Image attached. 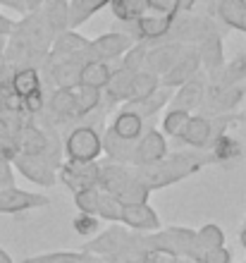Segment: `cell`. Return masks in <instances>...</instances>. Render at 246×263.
Here are the masks:
<instances>
[{
    "label": "cell",
    "instance_id": "cell-1",
    "mask_svg": "<svg viewBox=\"0 0 246 263\" xmlns=\"http://www.w3.org/2000/svg\"><path fill=\"white\" fill-rule=\"evenodd\" d=\"M53 34L46 27L41 12H27L22 22H14L12 31L7 36L5 58L10 60L12 69L39 67L46 63L50 53Z\"/></svg>",
    "mask_w": 246,
    "mask_h": 263
},
{
    "label": "cell",
    "instance_id": "cell-2",
    "mask_svg": "<svg viewBox=\"0 0 246 263\" xmlns=\"http://www.w3.org/2000/svg\"><path fill=\"white\" fill-rule=\"evenodd\" d=\"M82 251L98 256L103 263H141L148 251L146 232H134L122 222H110V228L89 244H84Z\"/></svg>",
    "mask_w": 246,
    "mask_h": 263
},
{
    "label": "cell",
    "instance_id": "cell-3",
    "mask_svg": "<svg viewBox=\"0 0 246 263\" xmlns=\"http://www.w3.org/2000/svg\"><path fill=\"white\" fill-rule=\"evenodd\" d=\"M205 163H213L211 156L198 151H186V153H167L163 160H158L153 165H141V167L131 165V170H134L139 180L144 182V187L148 192H156V189L172 187V184L196 175Z\"/></svg>",
    "mask_w": 246,
    "mask_h": 263
},
{
    "label": "cell",
    "instance_id": "cell-4",
    "mask_svg": "<svg viewBox=\"0 0 246 263\" xmlns=\"http://www.w3.org/2000/svg\"><path fill=\"white\" fill-rule=\"evenodd\" d=\"M146 247L148 249H165L192 263H198V256H201L196 244V230L189 228H167L146 232Z\"/></svg>",
    "mask_w": 246,
    "mask_h": 263
},
{
    "label": "cell",
    "instance_id": "cell-5",
    "mask_svg": "<svg viewBox=\"0 0 246 263\" xmlns=\"http://www.w3.org/2000/svg\"><path fill=\"white\" fill-rule=\"evenodd\" d=\"M103 153V139L101 132L91 125H79L69 129L62 141V156L67 160H79V163H91L98 160Z\"/></svg>",
    "mask_w": 246,
    "mask_h": 263
},
{
    "label": "cell",
    "instance_id": "cell-6",
    "mask_svg": "<svg viewBox=\"0 0 246 263\" xmlns=\"http://www.w3.org/2000/svg\"><path fill=\"white\" fill-rule=\"evenodd\" d=\"M14 163V170L20 175H24L31 184H36V187H53L55 180H58V167H60V163L58 160H53L50 156H43V153H39V156H34V153H17L12 158Z\"/></svg>",
    "mask_w": 246,
    "mask_h": 263
},
{
    "label": "cell",
    "instance_id": "cell-7",
    "mask_svg": "<svg viewBox=\"0 0 246 263\" xmlns=\"http://www.w3.org/2000/svg\"><path fill=\"white\" fill-rule=\"evenodd\" d=\"M172 22H175V14H163V12L146 10L137 22L129 24V36L134 41H146V43L165 41L172 29Z\"/></svg>",
    "mask_w": 246,
    "mask_h": 263
},
{
    "label": "cell",
    "instance_id": "cell-8",
    "mask_svg": "<svg viewBox=\"0 0 246 263\" xmlns=\"http://www.w3.org/2000/svg\"><path fill=\"white\" fill-rule=\"evenodd\" d=\"M134 43L137 41L129 34H124V31H108V34H101L98 39L89 41L84 55H86V60H105V63H110L115 58H122Z\"/></svg>",
    "mask_w": 246,
    "mask_h": 263
},
{
    "label": "cell",
    "instance_id": "cell-9",
    "mask_svg": "<svg viewBox=\"0 0 246 263\" xmlns=\"http://www.w3.org/2000/svg\"><path fill=\"white\" fill-rule=\"evenodd\" d=\"M58 175H60L62 184L67 189L74 192H82V189L89 187H98V175H101V163L98 160H91V163H79V160H65L58 167Z\"/></svg>",
    "mask_w": 246,
    "mask_h": 263
},
{
    "label": "cell",
    "instance_id": "cell-10",
    "mask_svg": "<svg viewBox=\"0 0 246 263\" xmlns=\"http://www.w3.org/2000/svg\"><path fill=\"white\" fill-rule=\"evenodd\" d=\"M50 206V199L46 194H36L29 189H20L17 184L10 189H0V215H17L36 211V208Z\"/></svg>",
    "mask_w": 246,
    "mask_h": 263
},
{
    "label": "cell",
    "instance_id": "cell-11",
    "mask_svg": "<svg viewBox=\"0 0 246 263\" xmlns=\"http://www.w3.org/2000/svg\"><path fill=\"white\" fill-rule=\"evenodd\" d=\"M167 156V139L160 129H144V134L134 141V156H131V165H153L158 160Z\"/></svg>",
    "mask_w": 246,
    "mask_h": 263
},
{
    "label": "cell",
    "instance_id": "cell-12",
    "mask_svg": "<svg viewBox=\"0 0 246 263\" xmlns=\"http://www.w3.org/2000/svg\"><path fill=\"white\" fill-rule=\"evenodd\" d=\"M198 69H201V58H198L196 46H186L182 58L160 77V86H165V89H177V86H182L184 82H189L192 77H196Z\"/></svg>",
    "mask_w": 246,
    "mask_h": 263
},
{
    "label": "cell",
    "instance_id": "cell-13",
    "mask_svg": "<svg viewBox=\"0 0 246 263\" xmlns=\"http://www.w3.org/2000/svg\"><path fill=\"white\" fill-rule=\"evenodd\" d=\"M120 222H122L124 228L134 230V232H156V230H160V218H158L156 208L150 206L148 201L124 203Z\"/></svg>",
    "mask_w": 246,
    "mask_h": 263
},
{
    "label": "cell",
    "instance_id": "cell-14",
    "mask_svg": "<svg viewBox=\"0 0 246 263\" xmlns=\"http://www.w3.org/2000/svg\"><path fill=\"white\" fill-rule=\"evenodd\" d=\"M205 86H208V77H201V74L192 77L189 82L177 86L167 108H179V110H186V112L198 110L205 101Z\"/></svg>",
    "mask_w": 246,
    "mask_h": 263
},
{
    "label": "cell",
    "instance_id": "cell-15",
    "mask_svg": "<svg viewBox=\"0 0 246 263\" xmlns=\"http://www.w3.org/2000/svg\"><path fill=\"white\" fill-rule=\"evenodd\" d=\"M179 141L186 144L194 151H203L211 146V141L215 139V125H213V118H205V115H192L189 122L184 125V129L179 132Z\"/></svg>",
    "mask_w": 246,
    "mask_h": 263
},
{
    "label": "cell",
    "instance_id": "cell-16",
    "mask_svg": "<svg viewBox=\"0 0 246 263\" xmlns=\"http://www.w3.org/2000/svg\"><path fill=\"white\" fill-rule=\"evenodd\" d=\"M184 43H177V41H160L156 46L148 43V55H146V69L156 72L158 77H163L172 65L177 63L182 53H184Z\"/></svg>",
    "mask_w": 246,
    "mask_h": 263
},
{
    "label": "cell",
    "instance_id": "cell-17",
    "mask_svg": "<svg viewBox=\"0 0 246 263\" xmlns=\"http://www.w3.org/2000/svg\"><path fill=\"white\" fill-rule=\"evenodd\" d=\"M196 50H198V58H201V67L205 69V77L218 74L220 69L225 67V46H222L220 31H213V34L203 36L196 43Z\"/></svg>",
    "mask_w": 246,
    "mask_h": 263
},
{
    "label": "cell",
    "instance_id": "cell-18",
    "mask_svg": "<svg viewBox=\"0 0 246 263\" xmlns=\"http://www.w3.org/2000/svg\"><path fill=\"white\" fill-rule=\"evenodd\" d=\"M131 79H134V72L127 69L124 65L112 67L108 84H105V89H103V101L110 105L127 103L131 98Z\"/></svg>",
    "mask_w": 246,
    "mask_h": 263
},
{
    "label": "cell",
    "instance_id": "cell-19",
    "mask_svg": "<svg viewBox=\"0 0 246 263\" xmlns=\"http://www.w3.org/2000/svg\"><path fill=\"white\" fill-rule=\"evenodd\" d=\"M27 120H31V115H10V112L0 110V153L3 156L14 158L20 153L17 137H20V129Z\"/></svg>",
    "mask_w": 246,
    "mask_h": 263
},
{
    "label": "cell",
    "instance_id": "cell-20",
    "mask_svg": "<svg viewBox=\"0 0 246 263\" xmlns=\"http://www.w3.org/2000/svg\"><path fill=\"white\" fill-rule=\"evenodd\" d=\"M89 46V39L82 36L77 29H65L60 34H55L50 43L48 58H69V55H84V50Z\"/></svg>",
    "mask_w": 246,
    "mask_h": 263
},
{
    "label": "cell",
    "instance_id": "cell-21",
    "mask_svg": "<svg viewBox=\"0 0 246 263\" xmlns=\"http://www.w3.org/2000/svg\"><path fill=\"white\" fill-rule=\"evenodd\" d=\"M101 139H103V153L108 156V160H112V163H122V165H131L134 141L117 137L110 127H105V129L101 132Z\"/></svg>",
    "mask_w": 246,
    "mask_h": 263
},
{
    "label": "cell",
    "instance_id": "cell-22",
    "mask_svg": "<svg viewBox=\"0 0 246 263\" xmlns=\"http://www.w3.org/2000/svg\"><path fill=\"white\" fill-rule=\"evenodd\" d=\"M110 129L115 132L117 137L129 139V141H137V139L144 134V129H146V120L141 118L139 112L129 110V108H122V110L112 118Z\"/></svg>",
    "mask_w": 246,
    "mask_h": 263
},
{
    "label": "cell",
    "instance_id": "cell-23",
    "mask_svg": "<svg viewBox=\"0 0 246 263\" xmlns=\"http://www.w3.org/2000/svg\"><path fill=\"white\" fill-rule=\"evenodd\" d=\"M72 101H74V120H82L101 108L103 91L84 86V84H74L72 86Z\"/></svg>",
    "mask_w": 246,
    "mask_h": 263
},
{
    "label": "cell",
    "instance_id": "cell-24",
    "mask_svg": "<svg viewBox=\"0 0 246 263\" xmlns=\"http://www.w3.org/2000/svg\"><path fill=\"white\" fill-rule=\"evenodd\" d=\"M10 89L20 98H27L36 91H43V77L39 67H22L14 69L12 79H10Z\"/></svg>",
    "mask_w": 246,
    "mask_h": 263
},
{
    "label": "cell",
    "instance_id": "cell-25",
    "mask_svg": "<svg viewBox=\"0 0 246 263\" xmlns=\"http://www.w3.org/2000/svg\"><path fill=\"white\" fill-rule=\"evenodd\" d=\"M43 17V22H46V27L50 29V34H60V31H65L67 27V14H69V0H46L43 3V7L39 10Z\"/></svg>",
    "mask_w": 246,
    "mask_h": 263
},
{
    "label": "cell",
    "instance_id": "cell-26",
    "mask_svg": "<svg viewBox=\"0 0 246 263\" xmlns=\"http://www.w3.org/2000/svg\"><path fill=\"white\" fill-rule=\"evenodd\" d=\"M170 98H172V89L160 86V89H158L156 93H150L148 98H141V101H129V103H124V108H129V110L139 112V115L146 120V118L158 115L165 105H170Z\"/></svg>",
    "mask_w": 246,
    "mask_h": 263
},
{
    "label": "cell",
    "instance_id": "cell-27",
    "mask_svg": "<svg viewBox=\"0 0 246 263\" xmlns=\"http://www.w3.org/2000/svg\"><path fill=\"white\" fill-rule=\"evenodd\" d=\"M211 158L213 163H230V160H237L244 153V146L237 137H230V134H218V137L211 141Z\"/></svg>",
    "mask_w": 246,
    "mask_h": 263
},
{
    "label": "cell",
    "instance_id": "cell-28",
    "mask_svg": "<svg viewBox=\"0 0 246 263\" xmlns=\"http://www.w3.org/2000/svg\"><path fill=\"white\" fill-rule=\"evenodd\" d=\"M103 7H108V0H69V14H67V27L79 29L82 24L98 14Z\"/></svg>",
    "mask_w": 246,
    "mask_h": 263
},
{
    "label": "cell",
    "instance_id": "cell-29",
    "mask_svg": "<svg viewBox=\"0 0 246 263\" xmlns=\"http://www.w3.org/2000/svg\"><path fill=\"white\" fill-rule=\"evenodd\" d=\"M246 79V53L230 60L218 74L208 77V86H232V84H241Z\"/></svg>",
    "mask_w": 246,
    "mask_h": 263
},
{
    "label": "cell",
    "instance_id": "cell-30",
    "mask_svg": "<svg viewBox=\"0 0 246 263\" xmlns=\"http://www.w3.org/2000/svg\"><path fill=\"white\" fill-rule=\"evenodd\" d=\"M110 72H112V67L105 60H86L82 65V72H79V84L103 91L110 79Z\"/></svg>",
    "mask_w": 246,
    "mask_h": 263
},
{
    "label": "cell",
    "instance_id": "cell-31",
    "mask_svg": "<svg viewBox=\"0 0 246 263\" xmlns=\"http://www.w3.org/2000/svg\"><path fill=\"white\" fill-rule=\"evenodd\" d=\"M22 263H103L98 256L89 251H48V254H39V256H29Z\"/></svg>",
    "mask_w": 246,
    "mask_h": 263
},
{
    "label": "cell",
    "instance_id": "cell-32",
    "mask_svg": "<svg viewBox=\"0 0 246 263\" xmlns=\"http://www.w3.org/2000/svg\"><path fill=\"white\" fill-rule=\"evenodd\" d=\"M160 89V77L150 69H141V72H134V79H131V98L129 101H141V98H148L150 93H156ZM127 101V103H129Z\"/></svg>",
    "mask_w": 246,
    "mask_h": 263
},
{
    "label": "cell",
    "instance_id": "cell-33",
    "mask_svg": "<svg viewBox=\"0 0 246 263\" xmlns=\"http://www.w3.org/2000/svg\"><path fill=\"white\" fill-rule=\"evenodd\" d=\"M110 10L115 14V20L131 24L148 10V3L146 0H110Z\"/></svg>",
    "mask_w": 246,
    "mask_h": 263
},
{
    "label": "cell",
    "instance_id": "cell-34",
    "mask_svg": "<svg viewBox=\"0 0 246 263\" xmlns=\"http://www.w3.org/2000/svg\"><path fill=\"white\" fill-rule=\"evenodd\" d=\"M196 244H198V251H201V254L208 249L225 247V230L220 228V225H215V222H205L201 230H196Z\"/></svg>",
    "mask_w": 246,
    "mask_h": 263
},
{
    "label": "cell",
    "instance_id": "cell-35",
    "mask_svg": "<svg viewBox=\"0 0 246 263\" xmlns=\"http://www.w3.org/2000/svg\"><path fill=\"white\" fill-rule=\"evenodd\" d=\"M122 206L124 203L117 199V196H112V194H108V192H103L101 189L96 215L105 222H120V218H122Z\"/></svg>",
    "mask_w": 246,
    "mask_h": 263
},
{
    "label": "cell",
    "instance_id": "cell-36",
    "mask_svg": "<svg viewBox=\"0 0 246 263\" xmlns=\"http://www.w3.org/2000/svg\"><path fill=\"white\" fill-rule=\"evenodd\" d=\"M148 196H150V192L144 187V182L139 180L137 175H134V170H131L129 182L120 189L117 199L122 201V203H141V201H148Z\"/></svg>",
    "mask_w": 246,
    "mask_h": 263
},
{
    "label": "cell",
    "instance_id": "cell-37",
    "mask_svg": "<svg viewBox=\"0 0 246 263\" xmlns=\"http://www.w3.org/2000/svg\"><path fill=\"white\" fill-rule=\"evenodd\" d=\"M189 118H192V112L179 110V108H167V112L163 115V134H167V137H179V132L184 129Z\"/></svg>",
    "mask_w": 246,
    "mask_h": 263
},
{
    "label": "cell",
    "instance_id": "cell-38",
    "mask_svg": "<svg viewBox=\"0 0 246 263\" xmlns=\"http://www.w3.org/2000/svg\"><path fill=\"white\" fill-rule=\"evenodd\" d=\"M98 194L101 189L98 187H89V189H82V192H74V206L79 213H89V215H96L98 211Z\"/></svg>",
    "mask_w": 246,
    "mask_h": 263
},
{
    "label": "cell",
    "instance_id": "cell-39",
    "mask_svg": "<svg viewBox=\"0 0 246 263\" xmlns=\"http://www.w3.org/2000/svg\"><path fill=\"white\" fill-rule=\"evenodd\" d=\"M98 215H89V213H77L74 218H72V228L79 232V235L84 237H91L98 232Z\"/></svg>",
    "mask_w": 246,
    "mask_h": 263
},
{
    "label": "cell",
    "instance_id": "cell-40",
    "mask_svg": "<svg viewBox=\"0 0 246 263\" xmlns=\"http://www.w3.org/2000/svg\"><path fill=\"white\" fill-rule=\"evenodd\" d=\"M14 177H17V170H14L12 158H7V156L0 153V189L14 187Z\"/></svg>",
    "mask_w": 246,
    "mask_h": 263
},
{
    "label": "cell",
    "instance_id": "cell-41",
    "mask_svg": "<svg viewBox=\"0 0 246 263\" xmlns=\"http://www.w3.org/2000/svg\"><path fill=\"white\" fill-rule=\"evenodd\" d=\"M141 263H192V261L179 258V256H175V254H170V251H165V249H148L144 254V258H141Z\"/></svg>",
    "mask_w": 246,
    "mask_h": 263
},
{
    "label": "cell",
    "instance_id": "cell-42",
    "mask_svg": "<svg viewBox=\"0 0 246 263\" xmlns=\"http://www.w3.org/2000/svg\"><path fill=\"white\" fill-rule=\"evenodd\" d=\"M198 263H232V251L227 247H218V249H208L201 254Z\"/></svg>",
    "mask_w": 246,
    "mask_h": 263
},
{
    "label": "cell",
    "instance_id": "cell-43",
    "mask_svg": "<svg viewBox=\"0 0 246 263\" xmlns=\"http://www.w3.org/2000/svg\"><path fill=\"white\" fill-rule=\"evenodd\" d=\"M146 3H148V10L163 14H177L182 10V0H146Z\"/></svg>",
    "mask_w": 246,
    "mask_h": 263
},
{
    "label": "cell",
    "instance_id": "cell-44",
    "mask_svg": "<svg viewBox=\"0 0 246 263\" xmlns=\"http://www.w3.org/2000/svg\"><path fill=\"white\" fill-rule=\"evenodd\" d=\"M14 69L10 65V60L5 58V53H0V89L3 86H10V79H12Z\"/></svg>",
    "mask_w": 246,
    "mask_h": 263
},
{
    "label": "cell",
    "instance_id": "cell-45",
    "mask_svg": "<svg viewBox=\"0 0 246 263\" xmlns=\"http://www.w3.org/2000/svg\"><path fill=\"white\" fill-rule=\"evenodd\" d=\"M0 7L12 10L17 14H27V0H0Z\"/></svg>",
    "mask_w": 246,
    "mask_h": 263
},
{
    "label": "cell",
    "instance_id": "cell-46",
    "mask_svg": "<svg viewBox=\"0 0 246 263\" xmlns=\"http://www.w3.org/2000/svg\"><path fill=\"white\" fill-rule=\"evenodd\" d=\"M12 27H14V22L10 20V17H5V14L0 12V36H10Z\"/></svg>",
    "mask_w": 246,
    "mask_h": 263
},
{
    "label": "cell",
    "instance_id": "cell-47",
    "mask_svg": "<svg viewBox=\"0 0 246 263\" xmlns=\"http://www.w3.org/2000/svg\"><path fill=\"white\" fill-rule=\"evenodd\" d=\"M46 0H27V12H39Z\"/></svg>",
    "mask_w": 246,
    "mask_h": 263
},
{
    "label": "cell",
    "instance_id": "cell-48",
    "mask_svg": "<svg viewBox=\"0 0 246 263\" xmlns=\"http://www.w3.org/2000/svg\"><path fill=\"white\" fill-rule=\"evenodd\" d=\"M0 263H14V258L10 256V254L3 249V247H0Z\"/></svg>",
    "mask_w": 246,
    "mask_h": 263
},
{
    "label": "cell",
    "instance_id": "cell-49",
    "mask_svg": "<svg viewBox=\"0 0 246 263\" xmlns=\"http://www.w3.org/2000/svg\"><path fill=\"white\" fill-rule=\"evenodd\" d=\"M239 244H241V247H244V249H246V222H244V225H241V230H239Z\"/></svg>",
    "mask_w": 246,
    "mask_h": 263
},
{
    "label": "cell",
    "instance_id": "cell-50",
    "mask_svg": "<svg viewBox=\"0 0 246 263\" xmlns=\"http://www.w3.org/2000/svg\"><path fill=\"white\" fill-rule=\"evenodd\" d=\"M5 46H7V36H0V53H5Z\"/></svg>",
    "mask_w": 246,
    "mask_h": 263
},
{
    "label": "cell",
    "instance_id": "cell-51",
    "mask_svg": "<svg viewBox=\"0 0 246 263\" xmlns=\"http://www.w3.org/2000/svg\"><path fill=\"white\" fill-rule=\"evenodd\" d=\"M108 5H110V0H108Z\"/></svg>",
    "mask_w": 246,
    "mask_h": 263
},
{
    "label": "cell",
    "instance_id": "cell-52",
    "mask_svg": "<svg viewBox=\"0 0 246 263\" xmlns=\"http://www.w3.org/2000/svg\"><path fill=\"white\" fill-rule=\"evenodd\" d=\"M244 3H246V0H244Z\"/></svg>",
    "mask_w": 246,
    "mask_h": 263
}]
</instances>
